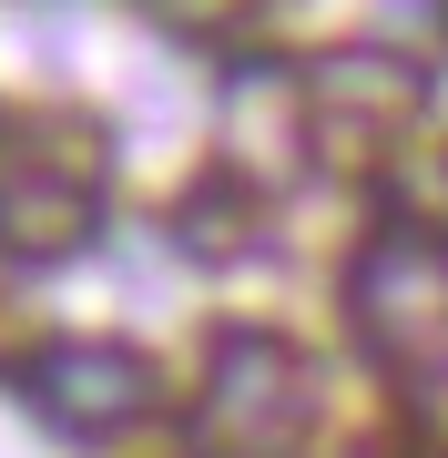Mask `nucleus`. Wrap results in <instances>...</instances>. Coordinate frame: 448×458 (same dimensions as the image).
<instances>
[{
    "mask_svg": "<svg viewBox=\"0 0 448 458\" xmlns=\"http://www.w3.org/2000/svg\"><path fill=\"white\" fill-rule=\"evenodd\" d=\"M347 327L367 336V357L398 377L448 367V234L428 225H377L347 265Z\"/></svg>",
    "mask_w": 448,
    "mask_h": 458,
    "instance_id": "nucleus-1",
    "label": "nucleus"
},
{
    "mask_svg": "<svg viewBox=\"0 0 448 458\" xmlns=\"http://www.w3.org/2000/svg\"><path fill=\"white\" fill-rule=\"evenodd\" d=\"M306 418H316V367H306L285 336H266V327L215 336V357H204V397H194V428H204L224 458H275Z\"/></svg>",
    "mask_w": 448,
    "mask_h": 458,
    "instance_id": "nucleus-2",
    "label": "nucleus"
},
{
    "mask_svg": "<svg viewBox=\"0 0 448 458\" xmlns=\"http://www.w3.org/2000/svg\"><path fill=\"white\" fill-rule=\"evenodd\" d=\"M21 397H31L41 428L102 448V438H123V428H143L164 408V377H153V357H133L113 336H51L21 357Z\"/></svg>",
    "mask_w": 448,
    "mask_h": 458,
    "instance_id": "nucleus-3",
    "label": "nucleus"
},
{
    "mask_svg": "<svg viewBox=\"0 0 448 458\" xmlns=\"http://www.w3.org/2000/svg\"><path fill=\"white\" fill-rule=\"evenodd\" d=\"M296 92H306V132H336V143H387L398 123H418L428 72L398 62V51H326V62L296 72Z\"/></svg>",
    "mask_w": 448,
    "mask_h": 458,
    "instance_id": "nucleus-4",
    "label": "nucleus"
},
{
    "mask_svg": "<svg viewBox=\"0 0 448 458\" xmlns=\"http://www.w3.org/2000/svg\"><path fill=\"white\" fill-rule=\"evenodd\" d=\"M102 225V194L82 164H51V153H21V164H0V255L11 265H62L82 255Z\"/></svg>",
    "mask_w": 448,
    "mask_h": 458,
    "instance_id": "nucleus-5",
    "label": "nucleus"
},
{
    "mask_svg": "<svg viewBox=\"0 0 448 458\" xmlns=\"http://www.w3.org/2000/svg\"><path fill=\"white\" fill-rule=\"evenodd\" d=\"M224 132H234V183H275V174H296V143H306V92H296V72H234V92H224Z\"/></svg>",
    "mask_w": 448,
    "mask_h": 458,
    "instance_id": "nucleus-6",
    "label": "nucleus"
},
{
    "mask_svg": "<svg viewBox=\"0 0 448 458\" xmlns=\"http://www.w3.org/2000/svg\"><path fill=\"white\" fill-rule=\"evenodd\" d=\"M173 234H183V255H204V265L255 255V245H266V194L224 174V183H204V194H183V204H173Z\"/></svg>",
    "mask_w": 448,
    "mask_h": 458,
    "instance_id": "nucleus-7",
    "label": "nucleus"
}]
</instances>
